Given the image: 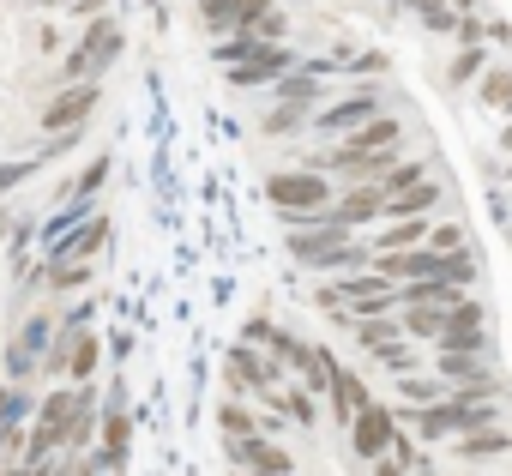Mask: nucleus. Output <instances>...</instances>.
I'll use <instances>...</instances> for the list:
<instances>
[{"mask_svg": "<svg viewBox=\"0 0 512 476\" xmlns=\"http://www.w3.org/2000/svg\"><path fill=\"white\" fill-rule=\"evenodd\" d=\"M266 199L278 205V217L290 223V217H308V211H326L338 193H332V181H326V169H278V175H266Z\"/></svg>", "mask_w": 512, "mask_h": 476, "instance_id": "1", "label": "nucleus"}, {"mask_svg": "<svg viewBox=\"0 0 512 476\" xmlns=\"http://www.w3.org/2000/svg\"><path fill=\"white\" fill-rule=\"evenodd\" d=\"M392 446H398V410H386V404L356 410V422H350V452H356L362 464H374V458L392 452Z\"/></svg>", "mask_w": 512, "mask_h": 476, "instance_id": "2", "label": "nucleus"}, {"mask_svg": "<svg viewBox=\"0 0 512 476\" xmlns=\"http://www.w3.org/2000/svg\"><path fill=\"white\" fill-rule=\"evenodd\" d=\"M374 115H386V97H380V91H350V97H338L332 109H320V115H314V133L338 139V133H356V127H368Z\"/></svg>", "mask_w": 512, "mask_h": 476, "instance_id": "3", "label": "nucleus"}, {"mask_svg": "<svg viewBox=\"0 0 512 476\" xmlns=\"http://www.w3.org/2000/svg\"><path fill=\"white\" fill-rule=\"evenodd\" d=\"M97 97H103V85L97 79H85V85H67L43 115H37V127L43 133H67V127H85L91 121V109H97Z\"/></svg>", "mask_w": 512, "mask_h": 476, "instance_id": "4", "label": "nucleus"}, {"mask_svg": "<svg viewBox=\"0 0 512 476\" xmlns=\"http://www.w3.org/2000/svg\"><path fill=\"white\" fill-rule=\"evenodd\" d=\"M386 205H392V193H386L380 181H350V187L332 199V223H344V229H362V223L386 217Z\"/></svg>", "mask_w": 512, "mask_h": 476, "instance_id": "5", "label": "nucleus"}, {"mask_svg": "<svg viewBox=\"0 0 512 476\" xmlns=\"http://www.w3.org/2000/svg\"><path fill=\"white\" fill-rule=\"evenodd\" d=\"M278 380V356H260L247 338L229 350V392H272Z\"/></svg>", "mask_w": 512, "mask_h": 476, "instance_id": "6", "label": "nucleus"}, {"mask_svg": "<svg viewBox=\"0 0 512 476\" xmlns=\"http://www.w3.org/2000/svg\"><path fill=\"white\" fill-rule=\"evenodd\" d=\"M229 464L260 470V476H290V470H296V458H290L284 446L260 440V434H235V440H229Z\"/></svg>", "mask_w": 512, "mask_h": 476, "instance_id": "7", "label": "nucleus"}, {"mask_svg": "<svg viewBox=\"0 0 512 476\" xmlns=\"http://www.w3.org/2000/svg\"><path fill=\"white\" fill-rule=\"evenodd\" d=\"M266 7H272V0H199V19H205L211 37H235V31H247L253 19H260Z\"/></svg>", "mask_w": 512, "mask_h": 476, "instance_id": "8", "label": "nucleus"}, {"mask_svg": "<svg viewBox=\"0 0 512 476\" xmlns=\"http://www.w3.org/2000/svg\"><path fill=\"white\" fill-rule=\"evenodd\" d=\"M43 344H49V314H37L31 326H19V338L7 350V374L13 380H31V368H43Z\"/></svg>", "mask_w": 512, "mask_h": 476, "instance_id": "9", "label": "nucleus"}, {"mask_svg": "<svg viewBox=\"0 0 512 476\" xmlns=\"http://www.w3.org/2000/svg\"><path fill=\"white\" fill-rule=\"evenodd\" d=\"M506 452H512V428H500V422L470 428V434H458V446H452L458 464H488V458H506Z\"/></svg>", "mask_w": 512, "mask_h": 476, "instance_id": "10", "label": "nucleus"}, {"mask_svg": "<svg viewBox=\"0 0 512 476\" xmlns=\"http://www.w3.org/2000/svg\"><path fill=\"white\" fill-rule=\"evenodd\" d=\"M79 55H85L91 73H103V67L121 55V25H115V19H91V31L79 37Z\"/></svg>", "mask_w": 512, "mask_h": 476, "instance_id": "11", "label": "nucleus"}, {"mask_svg": "<svg viewBox=\"0 0 512 476\" xmlns=\"http://www.w3.org/2000/svg\"><path fill=\"white\" fill-rule=\"evenodd\" d=\"M434 374L440 380H452V386H464V380H488V350H434Z\"/></svg>", "mask_w": 512, "mask_h": 476, "instance_id": "12", "label": "nucleus"}, {"mask_svg": "<svg viewBox=\"0 0 512 476\" xmlns=\"http://www.w3.org/2000/svg\"><path fill=\"white\" fill-rule=\"evenodd\" d=\"M398 139H404V127H398V115H374L368 127H356V133H344V151H398Z\"/></svg>", "mask_w": 512, "mask_h": 476, "instance_id": "13", "label": "nucleus"}, {"mask_svg": "<svg viewBox=\"0 0 512 476\" xmlns=\"http://www.w3.org/2000/svg\"><path fill=\"white\" fill-rule=\"evenodd\" d=\"M368 404H374V398H368L362 374L338 368V374H332V416H338V422H356V410H368Z\"/></svg>", "mask_w": 512, "mask_h": 476, "instance_id": "14", "label": "nucleus"}, {"mask_svg": "<svg viewBox=\"0 0 512 476\" xmlns=\"http://www.w3.org/2000/svg\"><path fill=\"white\" fill-rule=\"evenodd\" d=\"M127 440H133L127 410H109V416H103V446H97V464H103V470H121V464H127Z\"/></svg>", "mask_w": 512, "mask_h": 476, "instance_id": "15", "label": "nucleus"}, {"mask_svg": "<svg viewBox=\"0 0 512 476\" xmlns=\"http://www.w3.org/2000/svg\"><path fill=\"white\" fill-rule=\"evenodd\" d=\"M103 242H109V223H103V217H85V229H79V235H61L49 260H91Z\"/></svg>", "mask_w": 512, "mask_h": 476, "instance_id": "16", "label": "nucleus"}, {"mask_svg": "<svg viewBox=\"0 0 512 476\" xmlns=\"http://www.w3.org/2000/svg\"><path fill=\"white\" fill-rule=\"evenodd\" d=\"M434 205H446V199H440V187H434V181H416V187H404V193H392V205H386V217H428Z\"/></svg>", "mask_w": 512, "mask_h": 476, "instance_id": "17", "label": "nucleus"}, {"mask_svg": "<svg viewBox=\"0 0 512 476\" xmlns=\"http://www.w3.org/2000/svg\"><path fill=\"white\" fill-rule=\"evenodd\" d=\"M476 103L494 109V115H512V67H488L476 79Z\"/></svg>", "mask_w": 512, "mask_h": 476, "instance_id": "18", "label": "nucleus"}, {"mask_svg": "<svg viewBox=\"0 0 512 476\" xmlns=\"http://www.w3.org/2000/svg\"><path fill=\"white\" fill-rule=\"evenodd\" d=\"M434 235L428 217H386V235H380V248H422Z\"/></svg>", "mask_w": 512, "mask_h": 476, "instance_id": "19", "label": "nucleus"}, {"mask_svg": "<svg viewBox=\"0 0 512 476\" xmlns=\"http://www.w3.org/2000/svg\"><path fill=\"white\" fill-rule=\"evenodd\" d=\"M398 398L404 404H440V398H452V380H428V374H398Z\"/></svg>", "mask_w": 512, "mask_h": 476, "instance_id": "20", "label": "nucleus"}, {"mask_svg": "<svg viewBox=\"0 0 512 476\" xmlns=\"http://www.w3.org/2000/svg\"><path fill=\"white\" fill-rule=\"evenodd\" d=\"M488 73V49L482 43H464L458 55H452V67H446V85H476Z\"/></svg>", "mask_w": 512, "mask_h": 476, "instance_id": "21", "label": "nucleus"}, {"mask_svg": "<svg viewBox=\"0 0 512 476\" xmlns=\"http://www.w3.org/2000/svg\"><path fill=\"white\" fill-rule=\"evenodd\" d=\"M446 314H452V308H434V302H422V308H404V338H434V344H440V332H446Z\"/></svg>", "mask_w": 512, "mask_h": 476, "instance_id": "22", "label": "nucleus"}, {"mask_svg": "<svg viewBox=\"0 0 512 476\" xmlns=\"http://www.w3.org/2000/svg\"><path fill=\"white\" fill-rule=\"evenodd\" d=\"M350 332H356V344H362V350H380V344L404 338V320H392V314H368V320H356Z\"/></svg>", "mask_w": 512, "mask_h": 476, "instance_id": "23", "label": "nucleus"}, {"mask_svg": "<svg viewBox=\"0 0 512 476\" xmlns=\"http://www.w3.org/2000/svg\"><path fill=\"white\" fill-rule=\"evenodd\" d=\"M97 356H103V344H97L91 332H79V326H73V356H67V374H73L79 386L97 374Z\"/></svg>", "mask_w": 512, "mask_h": 476, "instance_id": "24", "label": "nucleus"}, {"mask_svg": "<svg viewBox=\"0 0 512 476\" xmlns=\"http://www.w3.org/2000/svg\"><path fill=\"white\" fill-rule=\"evenodd\" d=\"M302 127H314V115H308L302 103H278V109L260 121V133H272V139H284V133H302Z\"/></svg>", "mask_w": 512, "mask_h": 476, "instance_id": "25", "label": "nucleus"}, {"mask_svg": "<svg viewBox=\"0 0 512 476\" xmlns=\"http://www.w3.org/2000/svg\"><path fill=\"white\" fill-rule=\"evenodd\" d=\"M416 181H428V163H422V157H392V169L380 175L386 193H404V187H416Z\"/></svg>", "mask_w": 512, "mask_h": 476, "instance_id": "26", "label": "nucleus"}, {"mask_svg": "<svg viewBox=\"0 0 512 476\" xmlns=\"http://www.w3.org/2000/svg\"><path fill=\"white\" fill-rule=\"evenodd\" d=\"M440 278H446V284H458V290H470V284H476V254H470V248L440 254Z\"/></svg>", "mask_w": 512, "mask_h": 476, "instance_id": "27", "label": "nucleus"}, {"mask_svg": "<svg viewBox=\"0 0 512 476\" xmlns=\"http://www.w3.org/2000/svg\"><path fill=\"white\" fill-rule=\"evenodd\" d=\"M380 368H392V374H416L422 368V356L416 350H404V338H392V344H380V350H368Z\"/></svg>", "mask_w": 512, "mask_h": 476, "instance_id": "28", "label": "nucleus"}, {"mask_svg": "<svg viewBox=\"0 0 512 476\" xmlns=\"http://www.w3.org/2000/svg\"><path fill=\"white\" fill-rule=\"evenodd\" d=\"M272 404L290 416V422H302V428H314V398L302 392V386H290V392H272Z\"/></svg>", "mask_w": 512, "mask_h": 476, "instance_id": "29", "label": "nucleus"}, {"mask_svg": "<svg viewBox=\"0 0 512 476\" xmlns=\"http://www.w3.org/2000/svg\"><path fill=\"white\" fill-rule=\"evenodd\" d=\"M428 248H434V254H458V248H470V229L446 217V223H434V235H428Z\"/></svg>", "mask_w": 512, "mask_h": 476, "instance_id": "30", "label": "nucleus"}, {"mask_svg": "<svg viewBox=\"0 0 512 476\" xmlns=\"http://www.w3.org/2000/svg\"><path fill=\"white\" fill-rule=\"evenodd\" d=\"M217 428H223L229 440H235V434H253V410L235 404V398H223V404H217Z\"/></svg>", "mask_w": 512, "mask_h": 476, "instance_id": "31", "label": "nucleus"}, {"mask_svg": "<svg viewBox=\"0 0 512 476\" xmlns=\"http://www.w3.org/2000/svg\"><path fill=\"white\" fill-rule=\"evenodd\" d=\"M284 31H290V13H278V7H266L247 25V37H260V43H284Z\"/></svg>", "mask_w": 512, "mask_h": 476, "instance_id": "32", "label": "nucleus"}, {"mask_svg": "<svg viewBox=\"0 0 512 476\" xmlns=\"http://www.w3.org/2000/svg\"><path fill=\"white\" fill-rule=\"evenodd\" d=\"M103 181H109V157H91V169H85V175H79V181H73L67 193H73V199H91V193H97Z\"/></svg>", "mask_w": 512, "mask_h": 476, "instance_id": "33", "label": "nucleus"}, {"mask_svg": "<svg viewBox=\"0 0 512 476\" xmlns=\"http://www.w3.org/2000/svg\"><path fill=\"white\" fill-rule=\"evenodd\" d=\"M43 169V151L37 157H19V163H0V193H7V187H19L25 175H37Z\"/></svg>", "mask_w": 512, "mask_h": 476, "instance_id": "34", "label": "nucleus"}, {"mask_svg": "<svg viewBox=\"0 0 512 476\" xmlns=\"http://www.w3.org/2000/svg\"><path fill=\"white\" fill-rule=\"evenodd\" d=\"M386 67H392V61H386V49H356L344 73H386Z\"/></svg>", "mask_w": 512, "mask_h": 476, "instance_id": "35", "label": "nucleus"}, {"mask_svg": "<svg viewBox=\"0 0 512 476\" xmlns=\"http://www.w3.org/2000/svg\"><path fill=\"white\" fill-rule=\"evenodd\" d=\"M458 37H464V43H482V37H488V25H482L476 13H458Z\"/></svg>", "mask_w": 512, "mask_h": 476, "instance_id": "36", "label": "nucleus"}, {"mask_svg": "<svg viewBox=\"0 0 512 476\" xmlns=\"http://www.w3.org/2000/svg\"><path fill=\"white\" fill-rule=\"evenodd\" d=\"M488 43H512V25L506 19H488Z\"/></svg>", "mask_w": 512, "mask_h": 476, "instance_id": "37", "label": "nucleus"}, {"mask_svg": "<svg viewBox=\"0 0 512 476\" xmlns=\"http://www.w3.org/2000/svg\"><path fill=\"white\" fill-rule=\"evenodd\" d=\"M500 151L512 157V115H506V127H500Z\"/></svg>", "mask_w": 512, "mask_h": 476, "instance_id": "38", "label": "nucleus"}, {"mask_svg": "<svg viewBox=\"0 0 512 476\" xmlns=\"http://www.w3.org/2000/svg\"><path fill=\"white\" fill-rule=\"evenodd\" d=\"M452 7H458V13H476V0H452Z\"/></svg>", "mask_w": 512, "mask_h": 476, "instance_id": "39", "label": "nucleus"}, {"mask_svg": "<svg viewBox=\"0 0 512 476\" xmlns=\"http://www.w3.org/2000/svg\"><path fill=\"white\" fill-rule=\"evenodd\" d=\"M229 476H260V470H241V464H235V470H229Z\"/></svg>", "mask_w": 512, "mask_h": 476, "instance_id": "40", "label": "nucleus"}]
</instances>
